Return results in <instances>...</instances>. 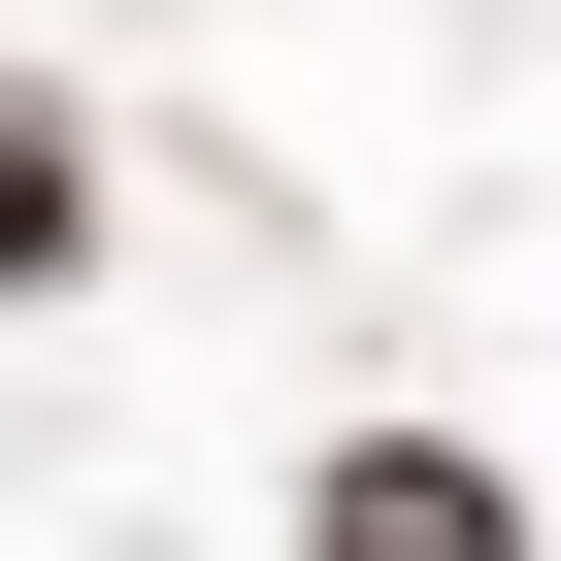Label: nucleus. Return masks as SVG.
Here are the masks:
<instances>
[{
    "label": "nucleus",
    "mask_w": 561,
    "mask_h": 561,
    "mask_svg": "<svg viewBox=\"0 0 561 561\" xmlns=\"http://www.w3.org/2000/svg\"><path fill=\"white\" fill-rule=\"evenodd\" d=\"M298 561H528V495H495L462 430H364V462L298 495Z\"/></svg>",
    "instance_id": "nucleus-1"
},
{
    "label": "nucleus",
    "mask_w": 561,
    "mask_h": 561,
    "mask_svg": "<svg viewBox=\"0 0 561 561\" xmlns=\"http://www.w3.org/2000/svg\"><path fill=\"white\" fill-rule=\"evenodd\" d=\"M0 264H67V133H34V100H0Z\"/></svg>",
    "instance_id": "nucleus-2"
}]
</instances>
